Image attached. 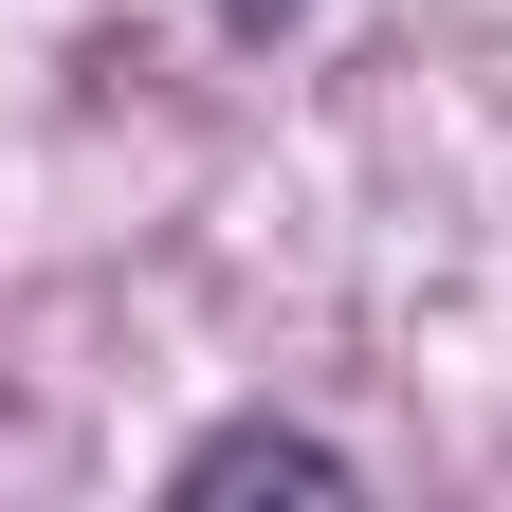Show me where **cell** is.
<instances>
[{"instance_id":"6da1fadb","label":"cell","mask_w":512,"mask_h":512,"mask_svg":"<svg viewBox=\"0 0 512 512\" xmlns=\"http://www.w3.org/2000/svg\"><path fill=\"white\" fill-rule=\"evenodd\" d=\"M183 494H348V458H330V439H293V421H238V439L183 458Z\"/></svg>"},{"instance_id":"7a4b0ae2","label":"cell","mask_w":512,"mask_h":512,"mask_svg":"<svg viewBox=\"0 0 512 512\" xmlns=\"http://www.w3.org/2000/svg\"><path fill=\"white\" fill-rule=\"evenodd\" d=\"M220 19H293V0H220Z\"/></svg>"}]
</instances>
